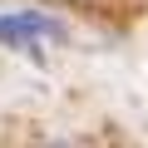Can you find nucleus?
Masks as SVG:
<instances>
[{"label":"nucleus","mask_w":148,"mask_h":148,"mask_svg":"<svg viewBox=\"0 0 148 148\" xmlns=\"http://www.w3.org/2000/svg\"><path fill=\"white\" fill-rule=\"evenodd\" d=\"M74 5H109V0H74Z\"/></svg>","instance_id":"obj_2"},{"label":"nucleus","mask_w":148,"mask_h":148,"mask_svg":"<svg viewBox=\"0 0 148 148\" xmlns=\"http://www.w3.org/2000/svg\"><path fill=\"white\" fill-rule=\"evenodd\" d=\"M40 40H64V25L40 10H10L0 15V45L5 49H35Z\"/></svg>","instance_id":"obj_1"}]
</instances>
